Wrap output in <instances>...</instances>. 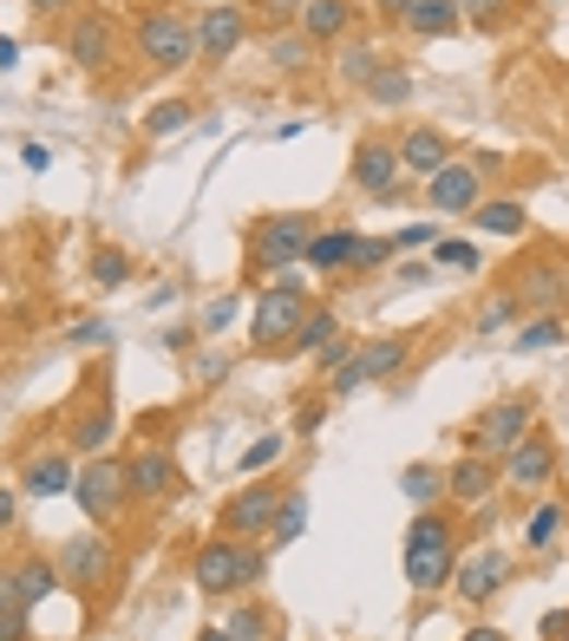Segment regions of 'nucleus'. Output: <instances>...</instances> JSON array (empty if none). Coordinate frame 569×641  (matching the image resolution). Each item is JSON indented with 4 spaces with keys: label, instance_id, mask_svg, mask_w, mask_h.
I'll use <instances>...</instances> for the list:
<instances>
[{
    "label": "nucleus",
    "instance_id": "56",
    "mask_svg": "<svg viewBox=\"0 0 569 641\" xmlns=\"http://www.w3.org/2000/svg\"><path fill=\"white\" fill-rule=\"evenodd\" d=\"M13 52H20V46H13V39H7V33H0V72H7V66H13Z\"/></svg>",
    "mask_w": 569,
    "mask_h": 641
},
{
    "label": "nucleus",
    "instance_id": "43",
    "mask_svg": "<svg viewBox=\"0 0 569 641\" xmlns=\"http://www.w3.org/2000/svg\"><path fill=\"white\" fill-rule=\"evenodd\" d=\"M275 459H282V439H275V432H269V439H256V446H249V452H242V478H256V472H269V465H275Z\"/></svg>",
    "mask_w": 569,
    "mask_h": 641
},
{
    "label": "nucleus",
    "instance_id": "40",
    "mask_svg": "<svg viewBox=\"0 0 569 641\" xmlns=\"http://www.w3.org/2000/svg\"><path fill=\"white\" fill-rule=\"evenodd\" d=\"M308 59H315V39H308V33H282V39H275V66H282V72H301Z\"/></svg>",
    "mask_w": 569,
    "mask_h": 641
},
{
    "label": "nucleus",
    "instance_id": "19",
    "mask_svg": "<svg viewBox=\"0 0 569 641\" xmlns=\"http://www.w3.org/2000/svg\"><path fill=\"white\" fill-rule=\"evenodd\" d=\"M498 485H505V472H498L485 452H472V459H459V465L446 472V498H452V505H485Z\"/></svg>",
    "mask_w": 569,
    "mask_h": 641
},
{
    "label": "nucleus",
    "instance_id": "49",
    "mask_svg": "<svg viewBox=\"0 0 569 641\" xmlns=\"http://www.w3.org/2000/svg\"><path fill=\"white\" fill-rule=\"evenodd\" d=\"M20 157H26V170H46V164H52V151H46V144H20Z\"/></svg>",
    "mask_w": 569,
    "mask_h": 641
},
{
    "label": "nucleus",
    "instance_id": "46",
    "mask_svg": "<svg viewBox=\"0 0 569 641\" xmlns=\"http://www.w3.org/2000/svg\"><path fill=\"white\" fill-rule=\"evenodd\" d=\"M223 373H229V360H223V354H203V360H197V380H203V387H216Z\"/></svg>",
    "mask_w": 569,
    "mask_h": 641
},
{
    "label": "nucleus",
    "instance_id": "10",
    "mask_svg": "<svg viewBox=\"0 0 569 641\" xmlns=\"http://www.w3.org/2000/svg\"><path fill=\"white\" fill-rule=\"evenodd\" d=\"M505 583H511V557H505L498 544H478V550L459 557V570H452V590H459L465 603H491Z\"/></svg>",
    "mask_w": 569,
    "mask_h": 641
},
{
    "label": "nucleus",
    "instance_id": "48",
    "mask_svg": "<svg viewBox=\"0 0 569 641\" xmlns=\"http://www.w3.org/2000/svg\"><path fill=\"white\" fill-rule=\"evenodd\" d=\"M544 641H569V609H550V616H544Z\"/></svg>",
    "mask_w": 569,
    "mask_h": 641
},
{
    "label": "nucleus",
    "instance_id": "44",
    "mask_svg": "<svg viewBox=\"0 0 569 641\" xmlns=\"http://www.w3.org/2000/svg\"><path fill=\"white\" fill-rule=\"evenodd\" d=\"M229 321H236V295H223V301H210V314H203L197 328H203V334H223Z\"/></svg>",
    "mask_w": 569,
    "mask_h": 641
},
{
    "label": "nucleus",
    "instance_id": "6",
    "mask_svg": "<svg viewBox=\"0 0 569 641\" xmlns=\"http://www.w3.org/2000/svg\"><path fill=\"white\" fill-rule=\"evenodd\" d=\"M138 52L157 72H183V66H197V26L183 13H144L138 20Z\"/></svg>",
    "mask_w": 569,
    "mask_h": 641
},
{
    "label": "nucleus",
    "instance_id": "45",
    "mask_svg": "<svg viewBox=\"0 0 569 641\" xmlns=\"http://www.w3.org/2000/svg\"><path fill=\"white\" fill-rule=\"evenodd\" d=\"M393 242H400V249H432V242H439V229H432V223H406Z\"/></svg>",
    "mask_w": 569,
    "mask_h": 641
},
{
    "label": "nucleus",
    "instance_id": "55",
    "mask_svg": "<svg viewBox=\"0 0 569 641\" xmlns=\"http://www.w3.org/2000/svg\"><path fill=\"white\" fill-rule=\"evenodd\" d=\"M465 641H505V629H491V622H478V629H465Z\"/></svg>",
    "mask_w": 569,
    "mask_h": 641
},
{
    "label": "nucleus",
    "instance_id": "5",
    "mask_svg": "<svg viewBox=\"0 0 569 641\" xmlns=\"http://www.w3.org/2000/svg\"><path fill=\"white\" fill-rule=\"evenodd\" d=\"M406 354H413V341H406V334H374V341H354L347 367H334V380H328V400H347V393H360V387L393 380V373L406 367Z\"/></svg>",
    "mask_w": 569,
    "mask_h": 641
},
{
    "label": "nucleus",
    "instance_id": "2",
    "mask_svg": "<svg viewBox=\"0 0 569 641\" xmlns=\"http://www.w3.org/2000/svg\"><path fill=\"white\" fill-rule=\"evenodd\" d=\"M315 216L308 210H275V216H256V236H249V269L256 275H288L295 262H308V242H315Z\"/></svg>",
    "mask_w": 569,
    "mask_h": 641
},
{
    "label": "nucleus",
    "instance_id": "24",
    "mask_svg": "<svg viewBox=\"0 0 569 641\" xmlns=\"http://www.w3.org/2000/svg\"><path fill=\"white\" fill-rule=\"evenodd\" d=\"M354 229H321L315 242H308V269H347L354 262Z\"/></svg>",
    "mask_w": 569,
    "mask_h": 641
},
{
    "label": "nucleus",
    "instance_id": "53",
    "mask_svg": "<svg viewBox=\"0 0 569 641\" xmlns=\"http://www.w3.org/2000/svg\"><path fill=\"white\" fill-rule=\"evenodd\" d=\"M374 7H380V13H393V20H406V13H413L419 0H374Z\"/></svg>",
    "mask_w": 569,
    "mask_h": 641
},
{
    "label": "nucleus",
    "instance_id": "37",
    "mask_svg": "<svg viewBox=\"0 0 569 641\" xmlns=\"http://www.w3.org/2000/svg\"><path fill=\"white\" fill-rule=\"evenodd\" d=\"M374 72H380V52H374V46H347V52H341V79H347V85H360V92H367V85H374Z\"/></svg>",
    "mask_w": 569,
    "mask_h": 641
},
{
    "label": "nucleus",
    "instance_id": "36",
    "mask_svg": "<svg viewBox=\"0 0 569 641\" xmlns=\"http://www.w3.org/2000/svg\"><path fill=\"white\" fill-rule=\"evenodd\" d=\"M92 282L98 288H125L131 282V256L125 249H92Z\"/></svg>",
    "mask_w": 569,
    "mask_h": 641
},
{
    "label": "nucleus",
    "instance_id": "22",
    "mask_svg": "<svg viewBox=\"0 0 569 641\" xmlns=\"http://www.w3.org/2000/svg\"><path fill=\"white\" fill-rule=\"evenodd\" d=\"M354 26V0H308L301 7V33L308 39H341Z\"/></svg>",
    "mask_w": 569,
    "mask_h": 641
},
{
    "label": "nucleus",
    "instance_id": "33",
    "mask_svg": "<svg viewBox=\"0 0 569 641\" xmlns=\"http://www.w3.org/2000/svg\"><path fill=\"white\" fill-rule=\"evenodd\" d=\"M564 505H557V498H550V505H537V511H531V524H524V544H531V550H550V544H557V537H564Z\"/></svg>",
    "mask_w": 569,
    "mask_h": 641
},
{
    "label": "nucleus",
    "instance_id": "15",
    "mask_svg": "<svg viewBox=\"0 0 569 641\" xmlns=\"http://www.w3.org/2000/svg\"><path fill=\"white\" fill-rule=\"evenodd\" d=\"M66 52H72V66H85V72H105V66H111V52H118V33H111V20H98V13H79V20H72V33H66Z\"/></svg>",
    "mask_w": 569,
    "mask_h": 641
},
{
    "label": "nucleus",
    "instance_id": "31",
    "mask_svg": "<svg viewBox=\"0 0 569 641\" xmlns=\"http://www.w3.org/2000/svg\"><path fill=\"white\" fill-rule=\"evenodd\" d=\"M400 491L419 505V511H432L439 498H446V472H432V465H406V478H400Z\"/></svg>",
    "mask_w": 569,
    "mask_h": 641
},
{
    "label": "nucleus",
    "instance_id": "3",
    "mask_svg": "<svg viewBox=\"0 0 569 641\" xmlns=\"http://www.w3.org/2000/svg\"><path fill=\"white\" fill-rule=\"evenodd\" d=\"M262 577H269V557L249 550V544H236V537H216V544H203V550L190 557V583H197L203 596H242V590H256Z\"/></svg>",
    "mask_w": 569,
    "mask_h": 641
},
{
    "label": "nucleus",
    "instance_id": "25",
    "mask_svg": "<svg viewBox=\"0 0 569 641\" xmlns=\"http://www.w3.org/2000/svg\"><path fill=\"white\" fill-rule=\"evenodd\" d=\"M0 641H26V596L13 570H0Z\"/></svg>",
    "mask_w": 569,
    "mask_h": 641
},
{
    "label": "nucleus",
    "instance_id": "38",
    "mask_svg": "<svg viewBox=\"0 0 569 641\" xmlns=\"http://www.w3.org/2000/svg\"><path fill=\"white\" fill-rule=\"evenodd\" d=\"M518 308H524V301H518V288H511V295H491V301L478 308V334H505V328L518 321Z\"/></svg>",
    "mask_w": 569,
    "mask_h": 641
},
{
    "label": "nucleus",
    "instance_id": "28",
    "mask_svg": "<svg viewBox=\"0 0 569 641\" xmlns=\"http://www.w3.org/2000/svg\"><path fill=\"white\" fill-rule=\"evenodd\" d=\"M223 629H229L236 641H275V629H282V622H275V609H262V603H242V609H236Z\"/></svg>",
    "mask_w": 569,
    "mask_h": 641
},
{
    "label": "nucleus",
    "instance_id": "35",
    "mask_svg": "<svg viewBox=\"0 0 569 641\" xmlns=\"http://www.w3.org/2000/svg\"><path fill=\"white\" fill-rule=\"evenodd\" d=\"M367 98H374V105H406V98H413V72L380 66V72H374V85H367Z\"/></svg>",
    "mask_w": 569,
    "mask_h": 641
},
{
    "label": "nucleus",
    "instance_id": "12",
    "mask_svg": "<svg viewBox=\"0 0 569 641\" xmlns=\"http://www.w3.org/2000/svg\"><path fill=\"white\" fill-rule=\"evenodd\" d=\"M485 203V164H446L439 177H432V210H446V216H472Z\"/></svg>",
    "mask_w": 569,
    "mask_h": 641
},
{
    "label": "nucleus",
    "instance_id": "58",
    "mask_svg": "<svg viewBox=\"0 0 569 641\" xmlns=\"http://www.w3.org/2000/svg\"><path fill=\"white\" fill-rule=\"evenodd\" d=\"M564 275H569V269H564Z\"/></svg>",
    "mask_w": 569,
    "mask_h": 641
},
{
    "label": "nucleus",
    "instance_id": "9",
    "mask_svg": "<svg viewBox=\"0 0 569 641\" xmlns=\"http://www.w3.org/2000/svg\"><path fill=\"white\" fill-rule=\"evenodd\" d=\"M275 511H282V491L275 485H249V491H236L229 505H223V537H236V544H249V537H269L275 531Z\"/></svg>",
    "mask_w": 569,
    "mask_h": 641
},
{
    "label": "nucleus",
    "instance_id": "50",
    "mask_svg": "<svg viewBox=\"0 0 569 641\" xmlns=\"http://www.w3.org/2000/svg\"><path fill=\"white\" fill-rule=\"evenodd\" d=\"M72 341H79V347H105V341H111V328H105V321H98V328H79V334H72Z\"/></svg>",
    "mask_w": 569,
    "mask_h": 641
},
{
    "label": "nucleus",
    "instance_id": "20",
    "mask_svg": "<svg viewBox=\"0 0 569 641\" xmlns=\"http://www.w3.org/2000/svg\"><path fill=\"white\" fill-rule=\"evenodd\" d=\"M472 223H478L485 236H524V229H531V210H524V197H491V203L472 210Z\"/></svg>",
    "mask_w": 569,
    "mask_h": 641
},
{
    "label": "nucleus",
    "instance_id": "8",
    "mask_svg": "<svg viewBox=\"0 0 569 641\" xmlns=\"http://www.w3.org/2000/svg\"><path fill=\"white\" fill-rule=\"evenodd\" d=\"M524 439H531V400H498V406L472 426V446H478L485 459H511Z\"/></svg>",
    "mask_w": 569,
    "mask_h": 641
},
{
    "label": "nucleus",
    "instance_id": "18",
    "mask_svg": "<svg viewBox=\"0 0 569 641\" xmlns=\"http://www.w3.org/2000/svg\"><path fill=\"white\" fill-rule=\"evenodd\" d=\"M400 164H406L413 177H426V183H432V177L452 164V138H446L439 124H413V131L400 138Z\"/></svg>",
    "mask_w": 569,
    "mask_h": 641
},
{
    "label": "nucleus",
    "instance_id": "41",
    "mask_svg": "<svg viewBox=\"0 0 569 641\" xmlns=\"http://www.w3.org/2000/svg\"><path fill=\"white\" fill-rule=\"evenodd\" d=\"M144 124H151V138H170V131H183V124H190V105H183V98H164V105H151V118H144Z\"/></svg>",
    "mask_w": 569,
    "mask_h": 641
},
{
    "label": "nucleus",
    "instance_id": "13",
    "mask_svg": "<svg viewBox=\"0 0 569 641\" xmlns=\"http://www.w3.org/2000/svg\"><path fill=\"white\" fill-rule=\"evenodd\" d=\"M125 485H131V498H138V505H157V498H170V491H177V459H170L164 446H144V452H131V459H125Z\"/></svg>",
    "mask_w": 569,
    "mask_h": 641
},
{
    "label": "nucleus",
    "instance_id": "4",
    "mask_svg": "<svg viewBox=\"0 0 569 641\" xmlns=\"http://www.w3.org/2000/svg\"><path fill=\"white\" fill-rule=\"evenodd\" d=\"M301 321H308V295H301V282H295V275H275V282L256 295V308H249V347H262V354H288Z\"/></svg>",
    "mask_w": 569,
    "mask_h": 641
},
{
    "label": "nucleus",
    "instance_id": "11",
    "mask_svg": "<svg viewBox=\"0 0 569 641\" xmlns=\"http://www.w3.org/2000/svg\"><path fill=\"white\" fill-rule=\"evenodd\" d=\"M59 577L66 583H79V590H98V583H111L118 577V557H111V544L105 537H72L66 550H59Z\"/></svg>",
    "mask_w": 569,
    "mask_h": 641
},
{
    "label": "nucleus",
    "instance_id": "26",
    "mask_svg": "<svg viewBox=\"0 0 569 641\" xmlns=\"http://www.w3.org/2000/svg\"><path fill=\"white\" fill-rule=\"evenodd\" d=\"M569 269V262H564ZM557 269V262H537V275H524V288H518V301H569V275Z\"/></svg>",
    "mask_w": 569,
    "mask_h": 641
},
{
    "label": "nucleus",
    "instance_id": "27",
    "mask_svg": "<svg viewBox=\"0 0 569 641\" xmlns=\"http://www.w3.org/2000/svg\"><path fill=\"white\" fill-rule=\"evenodd\" d=\"M13 577H20V596H26V609H33L39 596H52V590L66 583V577H59V563H46V557H26V563H20Z\"/></svg>",
    "mask_w": 569,
    "mask_h": 641
},
{
    "label": "nucleus",
    "instance_id": "21",
    "mask_svg": "<svg viewBox=\"0 0 569 641\" xmlns=\"http://www.w3.org/2000/svg\"><path fill=\"white\" fill-rule=\"evenodd\" d=\"M72 465L59 459V452H46V459H26V472H20V485H26V498H59V491H72Z\"/></svg>",
    "mask_w": 569,
    "mask_h": 641
},
{
    "label": "nucleus",
    "instance_id": "17",
    "mask_svg": "<svg viewBox=\"0 0 569 641\" xmlns=\"http://www.w3.org/2000/svg\"><path fill=\"white\" fill-rule=\"evenodd\" d=\"M557 478V446L544 439V432H531L511 459H505V485H518V491H544Z\"/></svg>",
    "mask_w": 569,
    "mask_h": 641
},
{
    "label": "nucleus",
    "instance_id": "39",
    "mask_svg": "<svg viewBox=\"0 0 569 641\" xmlns=\"http://www.w3.org/2000/svg\"><path fill=\"white\" fill-rule=\"evenodd\" d=\"M432 262H439V269H478V242H465V236H439V242H432Z\"/></svg>",
    "mask_w": 569,
    "mask_h": 641
},
{
    "label": "nucleus",
    "instance_id": "34",
    "mask_svg": "<svg viewBox=\"0 0 569 641\" xmlns=\"http://www.w3.org/2000/svg\"><path fill=\"white\" fill-rule=\"evenodd\" d=\"M105 439H111V406H105V400H98V406H92V413H85V419H79V426H72V446H79V452H92V459H98V452H105Z\"/></svg>",
    "mask_w": 569,
    "mask_h": 641
},
{
    "label": "nucleus",
    "instance_id": "54",
    "mask_svg": "<svg viewBox=\"0 0 569 641\" xmlns=\"http://www.w3.org/2000/svg\"><path fill=\"white\" fill-rule=\"evenodd\" d=\"M26 7H33V13H39V20H46V13H66V7H72V0H26Z\"/></svg>",
    "mask_w": 569,
    "mask_h": 641
},
{
    "label": "nucleus",
    "instance_id": "14",
    "mask_svg": "<svg viewBox=\"0 0 569 641\" xmlns=\"http://www.w3.org/2000/svg\"><path fill=\"white\" fill-rule=\"evenodd\" d=\"M249 39V7H203V20H197V52L203 59H229L236 46Z\"/></svg>",
    "mask_w": 569,
    "mask_h": 641
},
{
    "label": "nucleus",
    "instance_id": "51",
    "mask_svg": "<svg viewBox=\"0 0 569 641\" xmlns=\"http://www.w3.org/2000/svg\"><path fill=\"white\" fill-rule=\"evenodd\" d=\"M308 0H269V20H301Z\"/></svg>",
    "mask_w": 569,
    "mask_h": 641
},
{
    "label": "nucleus",
    "instance_id": "30",
    "mask_svg": "<svg viewBox=\"0 0 569 641\" xmlns=\"http://www.w3.org/2000/svg\"><path fill=\"white\" fill-rule=\"evenodd\" d=\"M334 328H341L334 308H308V321L295 328V347H288V354H321V347L334 341Z\"/></svg>",
    "mask_w": 569,
    "mask_h": 641
},
{
    "label": "nucleus",
    "instance_id": "29",
    "mask_svg": "<svg viewBox=\"0 0 569 641\" xmlns=\"http://www.w3.org/2000/svg\"><path fill=\"white\" fill-rule=\"evenodd\" d=\"M564 341H569L564 314H537L531 328H518V354H544V347H564Z\"/></svg>",
    "mask_w": 569,
    "mask_h": 641
},
{
    "label": "nucleus",
    "instance_id": "32",
    "mask_svg": "<svg viewBox=\"0 0 569 641\" xmlns=\"http://www.w3.org/2000/svg\"><path fill=\"white\" fill-rule=\"evenodd\" d=\"M301 531H308V491H282V511H275L269 544H295Z\"/></svg>",
    "mask_w": 569,
    "mask_h": 641
},
{
    "label": "nucleus",
    "instance_id": "52",
    "mask_svg": "<svg viewBox=\"0 0 569 641\" xmlns=\"http://www.w3.org/2000/svg\"><path fill=\"white\" fill-rule=\"evenodd\" d=\"M20 524V498L13 491H0V531H13Z\"/></svg>",
    "mask_w": 569,
    "mask_h": 641
},
{
    "label": "nucleus",
    "instance_id": "1",
    "mask_svg": "<svg viewBox=\"0 0 569 641\" xmlns=\"http://www.w3.org/2000/svg\"><path fill=\"white\" fill-rule=\"evenodd\" d=\"M452 570H459L452 518H446V511H419V518H413V531H406V583H413L419 596H432V590H446V583H452Z\"/></svg>",
    "mask_w": 569,
    "mask_h": 641
},
{
    "label": "nucleus",
    "instance_id": "23",
    "mask_svg": "<svg viewBox=\"0 0 569 641\" xmlns=\"http://www.w3.org/2000/svg\"><path fill=\"white\" fill-rule=\"evenodd\" d=\"M459 26H465L459 0H419V7L406 13V33H419V39H446V33H459Z\"/></svg>",
    "mask_w": 569,
    "mask_h": 641
},
{
    "label": "nucleus",
    "instance_id": "16",
    "mask_svg": "<svg viewBox=\"0 0 569 641\" xmlns=\"http://www.w3.org/2000/svg\"><path fill=\"white\" fill-rule=\"evenodd\" d=\"M400 177H406V164H400V144H360L354 151V183L367 190V197H393L400 190Z\"/></svg>",
    "mask_w": 569,
    "mask_h": 641
},
{
    "label": "nucleus",
    "instance_id": "7",
    "mask_svg": "<svg viewBox=\"0 0 569 641\" xmlns=\"http://www.w3.org/2000/svg\"><path fill=\"white\" fill-rule=\"evenodd\" d=\"M72 498H79V511H85L92 524H111V518L125 511V498H131V485H125V465H111V459H92V465L72 478Z\"/></svg>",
    "mask_w": 569,
    "mask_h": 641
},
{
    "label": "nucleus",
    "instance_id": "47",
    "mask_svg": "<svg viewBox=\"0 0 569 641\" xmlns=\"http://www.w3.org/2000/svg\"><path fill=\"white\" fill-rule=\"evenodd\" d=\"M511 0H459V13H472V20H498Z\"/></svg>",
    "mask_w": 569,
    "mask_h": 641
},
{
    "label": "nucleus",
    "instance_id": "57",
    "mask_svg": "<svg viewBox=\"0 0 569 641\" xmlns=\"http://www.w3.org/2000/svg\"><path fill=\"white\" fill-rule=\"evenodd\" d=\"M203 641H236L229 629H203Z\"/></svg>",
    "mask_w": 569,
    "mask_h": 641
},
{
    "label": "nucleus",
    "instance_id": "42",
    "mask_svg": "<svg viewBox=\"0 0 569 641\" xmlns=\"http://www.w3.org/2000/svg\"><path fill=\"white\" fill-rule=\"evenodd\" d=\"M393 249H400L393 236H360V242H354V262H347V269H380V262H387Z\"/></svg>",
    "mask_w": 569,
    "mask_h": 641
}]
</instances>
